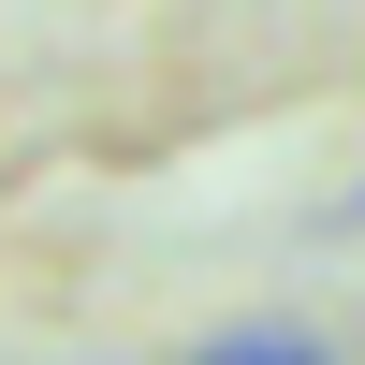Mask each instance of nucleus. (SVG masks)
<instances>
[{"instance_id": "obj_1", "label": "nucleus", "mask_w": 365, "mask_h": 365, "mask_svg": "<svg viewBox=\"0 0 365 365\" xmlns=\"http://www.w3.org/2000/svg\"><path fill=\"white\" fill-rule=\"evenodd\" d=\"M190 365H322V336H292V322H249V336H220V351H190Z\"/></svg>"}, {"instance_id": "obj_2", "label": "nucleus", "mask_w": 365, "mask_h": 365, "mask_svg": "<svg viewBox=\"0 0 365 365\" xmlns=\"http://www.w3.org/2000/svg\"><path fill=\"white\" fill-rule=\"evenodd\" d=\"M351 220H365V190H351Z\"/></svg>"}]
</instances>
